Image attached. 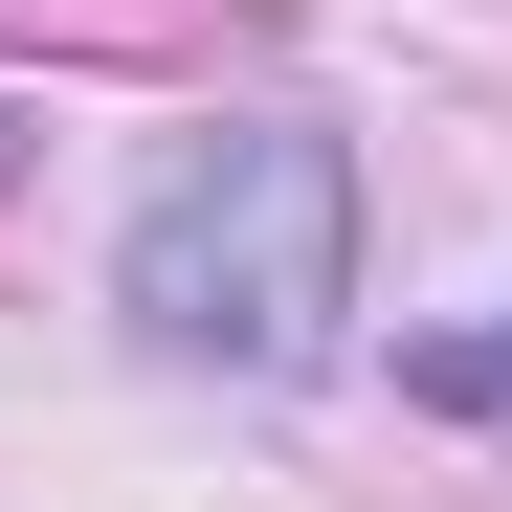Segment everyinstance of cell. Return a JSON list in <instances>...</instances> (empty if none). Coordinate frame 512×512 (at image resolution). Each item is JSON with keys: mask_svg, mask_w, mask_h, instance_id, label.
<instances>
[{"mask_svg": "<svg viewBox=\"0 0 512 512\" xmlns=\"http://www.w3.org/2000/svg\"><path fill=\"white\" fill-rule=\"evenodd\" d=\"M112 312L156 357H223V379H312L357 334V156L312 112H223L134 179L112 223Z\"/></svg>", "mask_w": 512, "mask_h": 512, "instance_id": "1", "label": "cell"}, {"mask_svg": "<svg viewBox=\"0 0 512 512\" xmlns=\"http://www.w3.org/2000/svg\"><path fill=\"white\" fill-rule=\"evenodd\" d=\"M423 401H512V357H423Z\"/></svg>", "mask_w": 512, "mask_h": 512, "instance_id": "2", "label": "cell"}]
</instances>
